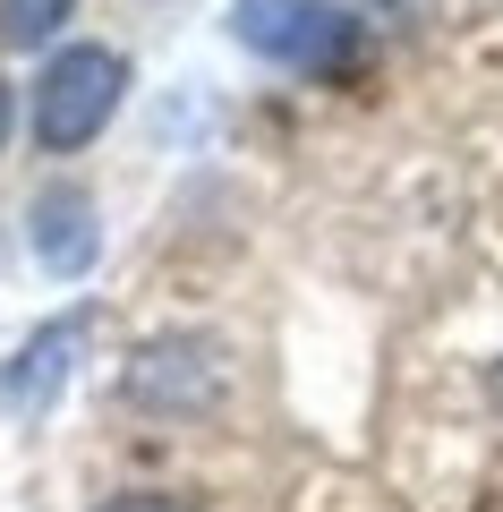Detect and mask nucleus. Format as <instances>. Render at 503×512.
I'll use <instances>...</instances> for the list:
<instances>
[{
	"mask_svg": "<svg viewBox=\"0 0 503 512\" xmlns=\"http://www.w3.org/2000/svg\"><path fill=\"white\" fill-rule=\"evenodd\" d=\"M9 120H18V103H9V77H0V146H9Z\"/></svg>",
	"mask_w": 503,
	"mask_h": 512,
	"instance_id": "obj_8",
	"label": "nucleus"
},
{
	"mask_svg": "<svg viewBox=\"0 0 503 512\" xmlns=\"http://www.w3.org/2000/svg\"><path fill=\"white\" fill-rule=\"evenodd\" d=\"M86 333H94V316H86V308H69L60 325H43L35 342L9 359V376H0V410H18V419L52 410V393L69 384V367H77V350H86Z\"/></svg>",
	"mask_w": 503,
	"mask_h": 512,
	"instance_id": "obj_5",
	"label": "nucleus"
},
{
	"mask_svg": "<svg viewBox=\"0 0 503 512\" xmlns=\"http://www.w3.org/2000/svg\"><path fill=\"white\" fill-rule=\"evenodd\" d=\"M26 248H35V265L43 274H60V282H77L103 256V222H94V197L86 188H43L35 205H26Z\"/></svg>",
	"mask_w": 503,
	"mask_h": 512,
	"instance_id": "obj_4",
	"label": "nucleus"
},
{
	"mask_svg": "<svg viewBox=\"0 0 503 512\" xmlns=\"http://www.w3.org/2000/svg\"><path fill=\"white\" fill-rule=\"evenodd\" d=\"M239 43L282 69H342L350 60V18L333 0H239L231 9Z\"/></svg>",
	"mask_w": 503,
	"mask_h": 512,
	"instance_id": "obj_3",
	"label": "nucleus"
},
{
	"mask_svg": "<svg viewBox=\"0 0 503 512\" xmlns=\"http://www.w3.org/2000/svg\"><path fill=\"white\" fill-rule=\"evenodd\" d=\"M69 18H77V0H0V43H9V52H35V43H52Z\"/></svg>",
	"mask_w": 503,
	"mask_h": 512,
	"instance_id": "obj_6",
	"label": "nucleus"
},
{
	"mask_svg": "<svg viewBox=\"0 0 503 512\" xmlns=\"http://www.w3.org/2000/svg\"><path fill=\"white\" fill-rule=\"evenodd\" d=\"M495 402H503V367H495Z\"/></svg>",
	"mask_w": 503,
	"mask_h": 512,
	"instance_id": "obj_9",
	"label": "nucleus"
},
{
	"mask_svg": "<svg viewBox=\"0 0 503 512\" xmlns=\"http://www.w3.org/2000/svg\"><path fill=\"white\" fill-rule=\"evenodd\" d=\"M120 393L137 410H162V419H197L231 393V359H222L214 333H154V342L128 359Z\"/></svg>",
	"mask_w": 503,
	"mask_h": 512,
	"instance_id": "obj_2",
	"label": "nucleus"
},
{
	"mask_svg": "<svg viewBox=\"0 0 503 512\" xmlns=\"http://www.w3.org/2000/svg\"><path fill=\"white\" fill-rule=\"evenodd\" d=\"M94 512H188L180 495H111V504H94Z\"/></svg>",
	"mask_w": 503,
	"mask_h": 512,
	"instance_id": "obj_7",
	"label": "nucleus"
},
{
	"mask_svg": "<svg viewBox=\"0 0 503 512\" xmlns=\"http://www.w3.org/2000/svg\"><path fill=\"white\" fill-rule=\"evenodd\" d=\"M120 94H128V60L111 52V43H60L52 60H43V77H35V146L43 154H77V146H94L111 128V111H120Z\"/></svg>",
	"mask_w": 503,
	"mask_h": 512,
	"instance_id": "obj_1",
	"label": "nucleus"
}]
</instances>
